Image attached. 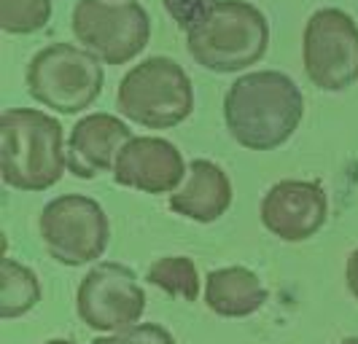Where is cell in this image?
Segmentation results:
<instances>
[{
  "instance_id": "6da1fadb",
  "label": "cell",
  "mask_w": 358,
  "mask_h": 344,
  "mask_svg": "<svg viewBox=\"0 0 358 344\" xmlns=\"http://www.w3.org/2000/svg\"><path fill=\"white\" fill-rule=\"evenodd\" d=\"M305 119V97L280 70L245 73L227 89L224 121L232 140L248 151H275Z\"/></svg>"
},
{
  "instance_id": "7a4b0ae2",
  "label": "cell",
  "mask_w": 358,
  "mask_h": 344,
  "mask_svg": "<svg viewBox=\"0 0 358 344\" xmlns=\"http://www.w3.org/2000/svg\"><path fill=\"white\" fill-rule=\"evenodd\" d=\"M68 170L62 124L36 108L0 113V175L17 191H46Z\"/></svg>"
},
{
  "instance_id": "3957f363",
  "label": "cell",
  "mask_w": 358,
  "mask_h": 344,
  "mask_svg": "<svg viewBox=\"0 0 358 344\" xmlns=\"http://www.w3.org/2000/svg\"><path fill=\"white\" fill-rule=\"evenodd\" d=\"M267 17L245 0H218L215 8L186 33V49L199 68L210 73H240L267 54Z\"/></svg>"
},
{
  "instance_id": "277c9868",
  "label": "cell",
  "mask_w": 358,
  "mask_h": 344,
  "mask_svg": "<svg viewBox=\"0 0 358 344\" xmlns=\"http://www.w3.org/2000/svg\"><path fill=\"white\" fill-rule=\"evenodd\" d=\"M116 108L132 124L173 129L194 110L189 73L170 57H148L127 73L116 91Z\"/></svg>"
},
{
  "instance_id": "5b68a950",
  "label": "cell",
  "mask_w": 358,
  "mask_h": 344,
  "mask_svg": "<svg viewBox=\"0 0 358 344\" xmlns=\"http://www.w3.org/2000/svg\"><path fill=\"white\" fill-rule=\"evenodd\" d=\"M24 78L36 103L73 116L87 110L100 97L106 70L103 62L87 49L73 43H52L30 59Z\"/></svg>"
},
{
  "instance_id": "8992f818",
  "label": "cell",
  "mask_w": 358,
  "mask_h": 344,
  "mask_svg": "<svg viewBox=\"0 0 358 344\" xmlns=\"http://www.w3.org/2000/svg\"><path fill=\"white\" fill-rule=\"evenodd\" d=\"M71 27L76 40L106 65H124L151 40V19L138 0H78Z\"/></svg>"
},
{
  "instance_id": "52a82bcc",
  "label": "cell",
  "mask_w": 358,
  "mask_h": 344,
  "mask_svg": "<svg viewBox=\"0 0 358 344\" xmlns=\"http://www.w3.org/2000/svg\"><path fill=\"white\" fill-rule=\"evenodd\" d=\"M46 253L62 267H87L108 250L110 220L100 202L84 194L52 200L38 218Z\"/></svg>"
},
{
  "instance_id": "ba28073f",
  "label": "cell",
  "mask_w": 358,
  "mask_h": 344,
  "mask_svg": "<svg viewBox=\"0 0 358 344\" xmlns=\"http://www.w3.org/2000/svg\"><path fill=\"white\" fill-rule=\"evenodd\" d=\"M302 59L313 87L345 91L358 84V24L342 8H318L307 19Z\"/></svg>"
},
{
  "instance_id": "9c48e42d",
  "label": "cell",
  "mask_w": 358,
  "mask_h": 344,
  "mask_svg": "<svg viewBox=\"0 0 358 344\" xmlns=\"http://www.w3.org/2000/svg\"><path fill=\"white\" fill-rule=\"evenodd\" d=\"M145 309V290L138 274L119 261L92 267L76 293V312L84 326L100 334H119L138 326Z\"/></svg>"
},
{
  "instance_id": "30bf717a",
  "label": "cell",
  "mask_w": 358,
  "mask_h": 344,
  "mask_svg": "<svg viewBox=\"0 0 358 344\" xmlns=\"http://www.w3.org/2000/svg\"><path fill=\"white\" fill-rule=\"evenodd\" d=\"M262 223L283 242H305L323 229L329 218V200L321 183L280 181L262 200Z\"/></svg>"
},
{
  "instance_id": "8fae6325",
  "label": "cell",
  "mask_w": 358,
  "mask_h": 344,
  "mask_svg": "<svg viewBox=\"0 0 358 344\" xmlns=\"http://www.w3.org/2000/svg\"><path fill=\"white\" fill-rule=\"evenodd\" d=\"M186 175L180 151L164 137H132L119 154L113 181L143 194H173Z\"/></svg>"
},
{
  "instance_id": "7c38bea8",
  "label": "cell",
  "mask_w": 358,
  "mask_h": 344,
  "mask_svg": "<svg viewBox=\"0 0 358 344\" xmlns=\"http://www.w3.org/2000/svg\"><path fill=\"white\" fill-rule=\"evenodd\" d=\"M132 137V129L119 116H84L81 121H76L68 137V172L81 181H94L103 172H113L119 154Z\"/></svg>"
},
{
  "instance_id": "4fadbf2b",
  "label": "cell",
  "mask_w": 358,
  "mask_h": 344,
  "mask_svg": "<svg viewBox=\"0 0 358 344\" xmlns=\"http://www.w3.org/2000/svg\"><path fill=\"white\" fill-rule=\"evenodd\" d=\"M232 207V181L210 159H194L178 191L170 194V210L178 216L213 223Z\"/></svg>"
},
{
  "instance_id": "5bb4252c",
  "label": "cell",
  "mask_w": 358,
  "mask_h": 344,
  "mask_svg": "<svg viewBox=\"0 0 358 344\" xmlns=\"http://www.w3.org/2000/svg\"><path fill=\"white\" fill-rule=\"evenodd\" d=\"M264 283L245 267H224L205 280V304L218 317H248L267 304Z\"/></svg>"
},
{
  "instance_id": "9a60e30c",
  "label": "cell",
  "mask_w": 358,
  "mask_h": 344,
  "mask_svg": "<svg viewBox=\"0 0 358 344\" xmlns=\"http://www.w3.org/2000/svg\"><path fill=\"white\" fill-rule=\"evenodd\" d=\"M38 301H41L38 274L30 267L6 255L0 261V317L3 320L22 317L38 307Z\"/></svg>"
},
{
  "instance_id": "2e32d148",
  "label": "cell",
  "mask_w": 358,
  "mask_h": 344,
  "mask_svg": "<svg viewBox=\"0 0 358 344\" xmlns=\"http://www.w3.org/2000/svg\"><path fill=\"white\" fill-rule=\"evenodd\" d=\"M145 280L167 296H178L183 301H197L199 296V272L194 261L186 255H167L154 261L145 272Z\"/></svg>"
},
{
  "instance_id": "e0dca14e",
  "label": "cell",
  "mask_w": 358,
  "mask_h": 344,
  "mask_svg": "<svg viewBox=\"0 0 358 344\" xmlns=\"http://www.w3.org/2000/svg\"><path fill=\"white\" fill-rule=\"evenodd\" d=\"M52 0H0V27L8 36H30L49 24Z\"/></svg>"
},
{
  "instance_id": "ac0fdd59",
  "label": "cell",
  "mask_w": 358,
  "mask_h": 344,
  "mask_svg": "<svg viewBox=\"0 0 358 344\" xmlns=\"http://www.w3.org/2000/svg\"><path fill=\"white\" fill-rule=\"evenodd\" d=\"M92 344H176V339L159 323H138V326L119 331V334L97 336Z\"/></svg>"
},
{
  "instance_id": "d6986e66",
  "label": "cell",
  "mask_w": 358,
  "mask_h": 344,
  "mask_svg": "<svg viewBox=\"0 0 358 344\" xmlns=\"http://www.w3.org/2000/svg\"><path fill=\"white\" fill-rule=\"evenodd\" d=\"M215 3L218 0H164V11L173 17V22L183 33H192L213 11Z\"/></svg>"
},
{
  "instance_id": "ffe728a7",
  "label": "cell",
  "mask_w": 358,
  "mask_h": 344,
  "mask_svg": "<svg viewBox=\"0 0 358 344\" xmlns=\"http://www.w3.org/2000/svg\"><path fill=\"white\" fill-rule=\"evenodd\" d=\"M345 283H348V290L353 293V299L358 301V248L350 253V258H348V267H345Z\"/></svg>"
},
{
  "instance_id": "44dd1931",
  "label": "cell",
  "mask_w": 358,
  "mask_h": 344,
  "mask_svg": "<svg viewBox=\"0 0 358 344\" xmlns=\"http://www.w3.org/2000/svg\"><path fill=\"white\" fill-rule=\"evenodd\" d=\"M43 344H76V342H68V339H52V342H43Z\"/></svg>"
},
{
  "instance_id": "7402d4cb",
  "label": "cell",
  "mask_w": 358,
  "mask_h": 344,
  "mask_svg": "<svg viewBox=\"0 0 358 344\" xmlns=\"http://www.w3.org/2000/svg\"><path fill=\"white\" fill-rule=\"evenodd\" d=\"M340 344H358V336H350V339H345V342H340Z\"/></svg>"
}]
</instances>
